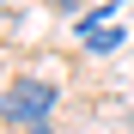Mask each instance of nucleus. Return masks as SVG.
Masks as SVG:
<instances>
[{
  "label": "nucleus",
  "instance_id": "obj_3",
  "mask_svg": "<svg viewBox=\"0 0 134 134\" xmlns=\"http://www.w3.org/2000/svg\"><path fill=\"white\" fill-rule=\"evenodd\" d=\"M25 134H55V128H49V122H37V128H25Z\"/></svg>",
  "mask_w": 134,
  "mask_h": 134
},
{
  "label": "nucleus",
  "instance_id": "obj_2",
  "mask_svg": "<svg viewBox=\"0 0 134 134\" xmlns=\"http://www.w3.org/2000/svg\"><path fill=\"white\" fill-rule=\"evenodd\" d=\"M116 43H122V31H116V25H104V31L85 37V49H98V55H104V49H116Z\"/></svg>",
  "mask_w": 134,
  "mask_h": 134
},
{
  "label": "nucleus",
  "instance_id": "obj_1",
  "mask_svg": "<svg viewBox=\"0 0 134 134\" xmlns=\"http://www.w3.org/2000/svg\"><path fill=\"white\" fill-rule=\"evenodd\" d=\"M49 110H55V79H12L6 92H0V116H6L12 128L49 122Z\"/></svg>",
  "mask_w": 134,
  "mask_h": 134
}]
</instances>
